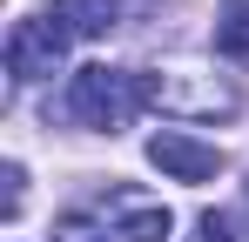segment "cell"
<instances>
[{"mask_svg":"<svg viewBox=\"0 0 249 242\" xmlns=\"http://www.w3.org/2000/svg\"><path fill=\"white\" fill-rule=\"evenodd\" d=\"M142 101L162 108V115H182V121H215L236 108V94L215 74H142Z\"/></svg>","mask_w":249,"mask_h":242,"instance_id":"2","label":"cell"},{"mask_svg":"<svg viewBox=\"0 0 249 242\" xmlns=\"http://www.w3.org/2000/svg\"><path fill=\"white\" fill-rule=\"evenodd\" d=\"M148 161L175 175V182H209V175H222V148H209L196 135H182V128H162V135H148Z\"/></svg>","mask_w":249,"mask_h":242,"instance_id":"4","label":"cell"},{"mask_svg":"<svg viewBox=\"0 0 249 242\" xmlns=\"http://www.w3.org/2000/svg\"><path fill=\"white\" fill-rule=\"evenodd\" d=\"M196 242H243V236H236V222H229L222 208H209L202 222H196Z\"/></svg>","mask_w":249,"mask_h":242,"instance_id":"9","label":"cell"},{"mask_svg":"<svg viewBox=\"0 0 249 242\" xmlns=\"http://www.w3.org/2000/svg\"><path fill=\"white\" fill-rule=\"evenodd\" d=\"M135 108H142V74L108 68V61L81 68V74H74V87H68V115L81 121V128H108V135H115Z\"/></svg>","mask_w":249,"mask_h":242,"instance_id":"1","label":"cell"},{"mask_svg":"<svg viewBox=\"0 0 249 242\" xmlns=\"http://www.w3.org/2000/svg\"><path fill=\"white\" fill-rule=\"evenodd\" d=\"M243 189H249V182H243Z\"/></svg>","mask_w":249,"mask_h":242,"instance_id":"11","label":"cell"},{"mask_svg":"<svg viewBox=\"0 0 249 242\" xmlns=\"http://www.w3.org/2000/svg\"><path fill=\"white\" fill-rule=\"evenodd\" d=\"M54 20H61V34L101 40L115 20H122V0H54Z\"/></svg>","mask_w":249,"mask_h":242,"instance_id":"6","label":"cell"},{"mask_svg":"<svg viewBox=\"0 0 249 242\" xmlns=\"http://www.w3.org/2000/svg\"><path fill=\"white\" fill-rule=\"evenodd\" d=\"M20 202H27V175L20 161H7V222H20Z\"/></svg>","mask_w":249,"mask_h":242,"instance_id":"10","label":"cell"},{"mask_svg":"<svg viewBox=\"0 0 249 242\" xmlns=\"http://www.w3.org/2000/svg\"><path fill=\"white\" fill-rule=\"evenodd\" d=\"M215 54H222V61H249V0L222 7V20H215Z\"/></svg>","mask_w":249,"mask_h":242,"instance_id":"7","label":"cell"},{"mask_svg":"<svg viewBox=\"0 0 249 242\" xmlns=\"http://www.w3.org/2000/svg\"><path fill=\"white\" fill-rule=\"evenodd\" d=\"M54 242H108V229H101L94 215H61V222H54Z\"/></svg>","mask_w":249,"mask_h":242,"instance_id":"8","label":"cell"},{"mask_svg":"<svg viewBox=\"0 0 249 242\" xmlns=\"http://www.w3.org/2000/svg\"><path fill=\"white\" fill-rule=\"evenodd\" d=\"M101 215H108V222H115V236H128V242H168V229H175V215H168L162 202L135 195V189H108Z\"/></svg>","mask_w":249,"mask_h":242,"instance_id":"5","label":"cell"},{"mask_svg":"<svg viewBox=\"0 0 249 242\" xmlns=\"http://www.w3.org/2000/svg\"><path fill=\"white\" fill-rule=\"evenodd\" d=\"M61 54H68V34L54 20H14V34H7V74L14 81L61 74Z\"/></svg>","mask_w":249,"mask_h":242,"instance_id":"3","label":"cell"}]
</instances>
